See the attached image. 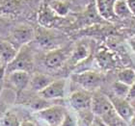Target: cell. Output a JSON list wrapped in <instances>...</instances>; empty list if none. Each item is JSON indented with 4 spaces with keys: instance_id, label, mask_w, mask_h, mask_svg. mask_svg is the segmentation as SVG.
<instances>
[{
    "instance_id": "18",
    "label": "cell",
    "mask_w": 135,
    "mask_h": 126,
    "mask_svg": "<svg viewBox=\"0 0 135 126\" xmlns=\"http://www.w3.org/2000/svg\"><path fill=\"white\" fill-rule=\"evenodd\" d=\"M118 81L130 87L135 82V70L129 67L120 70L118 73Z\"/></svg>"
},
{
    "instance_id": "12",
    "label": "cell",
    "mask_w": 135,
    "mask_h": 126,
    "mask_svg": "<svg viewBox=\"0 0 135 126\" xmlns=\"http://www.w3.org/2000/svg\"><path fill=\"white\" fill-rule=\"evenodd\" d=\"M117 0H96V5L99 14L107 20H114V5Z\"/></svg>"
},
{
    "instance_id": "1",
    "label": "cell",
    "mask_w": 135,
    "mask_h": 126,
    "mask_svg": "<svg viewBox=\"0 0 135 126\" xmlns=\"http://www.w3.org/2000/svg\"><path fill=\"white\" fill-rule=\"evenodd\" d=\"M34 67L33 51L29 45H24L18 49L13 61L6 64V73L12 71H25L30 73Z\"/></svg>"
},
{
    "instance_id": "9",
    "label": "cell",
    "mask_w": 135,
    "mask_h": 126,
    "mask_svg": "<svg viewBox=\"0 0 135 126\" xmlns=\"http://www.w3.org/2000/svg\"><path fill=\"white\" fill-rule=\"evenodd\" d=\"M66 90V81L64 79L54 80L47 87L40 92V97L45 100H55L60 99L65 96Z\"/></svg>"
},
{
    "instance_id": "6",
    "label": "cell",
    "mask_w": 135,
    "mask_h": 126,
    "mask_svg": "<svg viewBox=\"0 0 135 126\" xmlns=\"http://www.w3.org/2000/svg\"><path fill=\"white\" fill-rule=\"evenodd\" d=\"M69 57L70 56L66 48H54L45 54L44 64L49 69H58L63 67Z\"/></svg>"
},
{
    "instance_id": "4",
    "label": "cell",
    "mask_w": 135,
    "mask_h": 126,
    "mask_svg": "<svg viewBox=\"0 0 135 126\" xmlns=\"http://www.w3.org/2000/svg\"><path fill=\"white\" fill-rule=\"evenodd\" d=\"M35 38V31L31 26L20 24L16 26L10 34V42L20 49L24 45H28Z\"/></svg>"
},
{
    "instance_id": "8",
    "label": "cell",
    "mask_w": 135,
    "mask_h": 126,
    "mask_svg": "<svg viewBox=\"0 0 135 126\" xmlns=\"http://www.w3.org/2000/svg\"><path fill=\"white\" fill-rule=\"evenodd\" d=\"M110 101L113 105V108L116 111V113L119 115V117L124 120L127 123H129L133 115L135 113L134 107L130 104V102L126 98L118 97L116 95L110 96Z\"/></svg>"
},
{
    "instance_id": "24",
    "label": "cell",
    "mask_w": 135,
    "mask_h": 126,
    "mask_svg": "<svg viewBox=\"0 0 135 126\" xmlns=\"http://www.w3.org/2000/svg\"><path fill=\"white\" fill-rule=\"evenodd\" d=\"M127 99L128 101L134 100L135 99V82L129 87V92H128V94H127Z\"/></svg>"
},
{
    "instance_id": "11",
    "label": "cell",
    "mask_w": 135,
    "mask_h": 126,
    "mask_svg": "<svg viewBox=\"0 0 135 126\" xmlns=\"http://www.w3.org/2000/svg\"><path fill=\"white\" fill-rule=\"evenodd\" d=\"M53 81L54 79L51 76L44 74V73H35L30 78L28 87H30L32 90L39 93Z\"/></svg>"
},
{
    "instance_id": "21",
    "label": "cell",
    "mask_w": 135,
    "mask_h": 126,
    "mask_svg": "<svg viewBox=\"0 0 135 126\" xmlns=\"http://www.w3.org/2000/svg\"><path fill=\"white\" fill-rule=\"evenodd\" d=\"M1 126H20V122L18 121V118L14 113L7 112L5 115H3L1 122Z\"/></svg>"
},
{
    "instance_id": "2",
    "label": "cell",
    "mask_w": 135,
    "mask_h": 126,
    "mask_svg": "<svg viewBox=\"0 0 135 126\" xmlns=\"http://www.w3.org/2000/svg\"><path fill=\"white\" fill-rule=\"evenodd\" d=\"M71 80L85 90L91 92L100 87L104 80V76L99 72L87 70L83 72L74 73L71 75Z\"/></svg>"
},
{
    "instance_id": "19",
    "label": "cell",
    "mask_w": 135,
    "mask_h": 126,
    "mask_svg": "<svg viewBox=\"0 0 135 126\" xmlns=\"http://www.w3.org/2000/svg\"><path fill=\"white\" fill-rule=\"evenodd\" d=\"M113 90H114V95L127 99L128 92H129V86H127V85L124 84L120 81H117L113 84Z\"/></svg>"
},
{
    "instance_id": "16",
    "label": "cell",
    "mask_w": 135,
    "mask_h": 126,
    "mask_svg": "<svg viewBox=\"0 0 135 126\" xmlns=\"http://www.w3.org/2000/svg\"><path fill=\"white\" fill-rule=\"evenodd\" d=\"M97 60H98L99 67L103 69H110L113 67H115V61L112 57V54L107 50L99 51L97 56Z\"/></svg>"
},
{
    "instance_id": "3",
    "label": "cell",
    "mask_w": 135,
    "mask_h": 126,
    "mask_svg": "<svg viewBox=\"0 0 135 126\" xmlns=\"http://www.w3.org/2000/svg\"><path fill=\"white\" fill-rule=\"evenodd\" d=\"M67 114V110L59 105L49 106L36 112V115H38L49 126H60L65 119Z\"/></svg>"
},
{
    "instance_id": "10",
    "label": "cell",
    "mask_w": 135,
    "mask_h": 126,
    "mask_svg": "<svg viewBox=\"0 0 135 126\" xmlns=\"http://www.w3.org/2000/svg\"><path fill=\"white\" fill-rule=\"evenodd\" d=\"M17 51L18 49L9 39H0V61L4 65L13 61Z\"/></svg>"
},
{
    "instance_id": "5",
    "label": "cell",
    "mask_w": 135,
    "mask_h": 126,
    "mask_svg": "<svg viewBox=\"0 0 135 126\" xmlns=\"http://www.w3.org/2000/svg\"><path fill=\"white\" fill-rule=\"evenodd\" d=\"M30 73L25 71H12L6 73L5 83L8 87L14 90L17 95L23 93V90L29 86L30 82Z\"/></svg>"
},
{
    "instance_id": "14",
    "label": "cell",
    "mask_w": 135,
    "mask_h": 126,
    "mask_svg": "<svg viewBox=\"0 0 135 126\" xmlns=\"http://www.w3.org/2000/svg\"><path fill=\"white\" fill-rule=\"evenodd\" d=\"M57 16L54 14L48 5L42 6L38 14V20L44 28H49L53 25Z\"/></svg>"
},
{
    "instance_id": "30",
    "label": "cell",
    "mask_w": 135,
    "mask_h": 126,
    "mask_svg": "<svg viewBox=\"0 0 135 126\" xmlns=\"http://www.w3.org/2000/svg\"><path fill=\"white\" fill-rule=\"evenodd\" d=\"M1 65H3V64H2V62L0 61V67H1Z\"/></svg>"
},
{
    "instance_id": "27",
    "label": "cell",
    "mask_w": 135,
    "mask_h": 126,
    "mask_svg": "<svg viewBox=\"0 0 135 126\" xmlns=\"http://www.w3.org/2000/svg\"><path fill=\"white\" fill-rule=\"evenodd\" d=\"M20 126H37V125L34 124L32 121L24 120V121H22V122H20Z\"/></svg>"
},
{
    "instance_id": "13",
    "label": "cell",
    "mask_w": 135,
    "mask_h": 126,
    "mask_svg": "<svg viewBox=\"0 0 135 126\" xmlns=\"http://www.w3.org/2000/svg\"><path fill=\"white\" fill-rule=\"evenodd\" d=\"M90 55V48L86 43L79 42L75 47L73 48V52L69 57L70 63L71 64H78L79 63L83 62Z\"/></svg>"
},
{
    "instance_id": "25",
    "label": "cell",
    "mask_w": 135,
    "mask_h": 126,
    "mask_svg": "<svg viewBox=\"0 0 135 126\" xmlns=\"http://www.w3.org/2000/svg\"><path fill=\"white\" fill-rule=\"evenodd\" d=\"M127 3L131 14L135 17V0H127Z\"/></svg>"
},
{
    "instance_id": "17",
    "label": "cell",
    "mask_w": 135,
    "mask_h": 126,
    "mask_svg": "<svg viewBox=\"0 0 135 126\" xmlns=\"http://www.w3.org/2000/svg\"><path fill=\"white\" fill-rule=\"evenodd\" d=\"M114 14L116 17L124 19L127 17H130L132 14L130 13L128 6H127V0H117L114 5Z\"/></svg>"
},
{
    "instance_id": "28",
    "label": "cell",
    "mask_w": 135,
    "mask_h": 126,
    "mask_svg": "<svg viewBox=\"0 0 135 126\" xmlns=\"http://www.w3.org/2000/svg\"><path fill=\"white\" fill-rule=\"evenodd\" d=\"M129 44H130V46H131V48L133 49V51L135 52V39H130Z\"/></svg>"
},
{
    "instance_id": "23",
    "label": "cell",
    "mask_w": 135,
    "mask_h": 126,
    "mask_svg": "<svg viewBox=\"0 0 135 126\" xmlns=\"http://www.w3.org/2000/svg\"><path fill=\"white\" fill-rule=\"evenodd\" d=\"M5 77H6V65H1L0 67V94H1V90L2 88L5 84Z\"/></svg>"
},
{
    "instance_id": "22",
    "label": "cell",
    "mask_w": 135,
    "mask_h": 126,
    "mask_svg": "<svg viewBox=\"0 0 135 126\" xmlns=\"http://www.w3.org/2000/svg\"><path fill=\"white\" fill-rule=\"evenodd\" d=\"M60 126H77V120H76V118L74 117H73V115L68 113L65 119L63 120V122Z\"/></svg>"
},
{
    "instance_id": "29",
    "label": "cell",
    "mask_w": 135,
    "mask_h": 126,
    "mask_svg": "<svg viewBox=\"0 0 135 126\" xmlns=\"http://www.w3.org/2000/svg\"><path fill=\"white\" fill-rule=\"evenodd\" d=\"M129 123L131 124V126H135V113H134V115H133V117H132V118H131V120H130Z\"/></svg>"
},
{
    "instance_id": "15",
    "label": "cell",
    "mask_w": 135,
    "mask_h": 126,
    "mask_svg": "<svg viewBox=\"0 0 135 126\" xmlns=\"http://www.w3.org/2000/svg\"><path fill=\"white\" fill-rule=\"evenodd\" d=\"M48 6L57 17H66L70 12V3L65 0H51Z\"/></svg>"
},
{
    "instance_id": "20",
    "label": "cell",
    "mask_w": 135,
    "mask_h": 126,
    "mask_svg": "<svg viewBox=\"0 0 135 126\" xmlns=\"http://www.w3.org/2000/svg\"><path fill=\"white\" fill-rule=\"evenodd\" d=\"M39 43L42 47L45 48H52L54 46L53 38L51 37V34L48 32H40V34L37 35Z\"/></svg>"
},
{
    "instance_id": "7",
    "label": "cell",
    "mask_w": 135,
    "mask_h": 126,
    "mask_svg": "<svg viewBox=\"0 0 135 126\" xmlns=\"http://www.w3.org/2000/svg\"><path fill=\"white\" fill-rule=\"evenodd\" d=\"M93 94L91 92L85 90H79L73 92L70 96V104L77 112H83L91 110Z\"/></svg>"
},
{
    "instance_id": "26",
    "label": "cell",
    "mask_w": 135,
    "mask_h": 126,
    "mask_svg": "<svg viewBox=\"0 0 135 126\" xmlns=\"http://www.w3.org/2000/svg\"><path fill=\"white\" fill-rule=\"evenodd\" d=\"M95 119H96V120L94 121V122H95V123H96V126H107L106 124L104 123L103 121L101 120L100 118H95Z\"/></svg>"
}]
</instances>
